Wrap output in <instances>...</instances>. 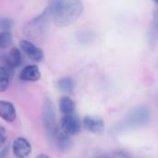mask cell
I'll use <instances>...</instances> for the list:
<instances>
[{
  "mask_svg": "<svg viewBox=\"0 0 158 158\" xmlns=\"http://www.w3.org/2000/svg\"><path fill=\"white\" fill-rule=\"evenodd\" d=\"M46 8L53 22L58 27H68L77 21L83 11L82 0H50Z\"/></svg>",
  "mask_w": 158,
  "mask_h": 158,
  "instance_id": "cell-1",
  "label": "cell"
},
{
  "mask_svg": "<svg viewBox=\"0 0 158 158\" xmlns=\"http://www.w3.org/2000/svg\"><path fill=\"white\" fill-rule=\"evenodd\" d=\"M53 140L55 142V144H56V148L58 150H60V151L69 150V147L72 144V142H71V139H70L69 135L64 133L59 129H57Z\"/></svg>",
  "mask_w": 158,
  "mask_h": 158,
  "instance_id": "cell-11",
  "label": "cell"
},
{
  "mask_svg": "<svg viewBox=\"0 0 158 158\" xmlns=\"http://www.w3.org/2000/svg\"><path fill=\"white\" fill-rule=\"evenodd\" d=\"M59 109L63 115L75 113V102L68 95L62 96L59 100Z\"/></svg>",
  "mask_w": 158,
  "mask_h": 158,
  "instance_id": "cell-13",
  "label": "cell"
},
{
  "mask_svg": "<svg viewBox=\"0 0 158 158\" xmlns=\"http://www.w3.org/2000/svg\"><path fill=\"white\" fill-rule=\"evenodd\" d=\"M12 44V34L9 31H2L0 32V49H6Z\"/></svg>",
  "mask_w": 158,
  "mask_h": 158,
  "instance_id": "cell-16",
  "label": "cell"
},
{
  "mask_svg": "<svg viewBox=\"0 0 158 158\" xmlns=\"http://www.w3.org/2000/svg\"><path fill=\"white\" fill-rule=\"evenodd\" d=\"M56 87L61 93L69 94H72V92L75 89V81L71 78L64 77L57 81Z\"/></svg>",
  "mask_w": 158,
  "mask_h": 158,
  "instance_id": "cell-14",
  "label": "cell"
},
{
  "mask_svg": "<svg viewBox=\"0 0 158 158\" xmlns=\"http://www.w3.org/2000/svg\"><path fill=\"white\" fill-rule=\"evenodd\" d=\"M150 113L145 107H138L133 109L126 118L125 125L129 128H136L146 124L149 121Z\"/></svg>",
  "mask_w": 158,
  "mask_h": 158,
  "instance_id": "cell-5",
  "label": "cell"
},
{
  "mask_svg": "<svg viewBox=\"0 0 158 158\" xmlns=\"http://www.w3.org/2000/svg\"><path fill=\"white\" fill-rule=\"evenodd\" d=\"M11 69L6 66L0 67V92L4 93L7 90L11 80Z\"/></svg>",
  "mask_w": 158,
  "mask_h": 158,
  "instance_id": "cell-15",
  "label": "cell"
},
{
  "mask_svg": "<svg viewBox=\"0 0 158 158\" xmlns=\"http://www.w3.org/2000/svg\"><path fill=\"white\" fill-rule=\"evenodd\" d=\"M13 26V20L9 18H1L0 19V27L2 31H8Z\"/></svg>",
  "mask_w": 158,
  "mask_h": 158,
  "instance_id": "cell-18",
  "label": "cell"
},
{
  "mask_svg": "<svg viewBox=\"0 0 158 158\" xmlns=\"http://www.w3.org/2000/svg\"><path fill=\"white\" fill-rule=\"evenodd\" d=\"M82 125L86 131L94 134L102 133L106 128L105 121L102 118L94 116H85L82 119Z\"/></svg>",
  "mask_w": 158,
  "mask_h": 158,
  "instance_id": "cell-8",
  "label": "cell"
},
{
  "mask_svg": "<svg viewBox=\"0 0 158 158\" xmlns=\"http://www.w3.org/2000/svg\"><path fill=\"white\" fill-rule=\"evenodd\" d=\"M153 2H154V3H155L156 5H157V6H158V0H153Z\"/></svg>",
  "mask_w": 158,
  "mask_h": 158,
  "instance_id": "cell-21",
  "label": "cell"
},
{
  "mask_svg": "<svg viewBox=\"0 0 158 158\" xmlns=\"http://www.w3.org/2000/svg\"><path fill=\"white\" fill-rule=\"evenodd\" d=\"M32 151V147L31 143L23 138L18 137L13 141L12 143V152L15 157L17 158H26L28 157Z\"/></svg>",
  "mask_w": 158,
  "mask_h": 158,
  "instance_id": "cell-7",
  "label": "cell"
},
{
  "mask_svg": "<svg viewBox=\"0 0 158 158\" xmlns=\"http://www.w3.org/2000/svg\"><path fill=\"white\" fill-rule=\"evenodd\" d=\"M0 118L6 122L12 123L17 118V111L14 105L8 101H0Z\"/></svg>",
  "mask_w": 158,
  "mask_h": 158,
  "instance_id": "cell-9",
  "label": "cell"
},
{
  "mask_svg": "<svg viewBox=\"0 0 158 158\" xmlns=\"http://www.w3.org/2000/svg\"><path fill=\"white\" fill-rule=\"evenodd\" d=\"M149 36L150 41L152 43H156L158 41V12H156L155 15V19L149 31Z\"/></svg>",
  "mask_w": 158,
  "mask_h": 158,
  "instance_id": "cell-17",
  "label": "cell"
},
{
  "mask_svg": "<svg viewBox=\"0 0 158 158\" xmlns=\"http://www.w3.org/2000/svg\"><path fill=\"white\" fill-rule=\"evenodd\" d=\"M41 78V71L36 65H28L23 68L19 79L24 81H37Z\"/></svg>",
  "mask_w": 158,
  "mask_h": 158,
  "instance_id": "cell-10",
  "label": "cell"
},
{
  "mask_svg": "<svg viewBox=\"0 0 158 158\" xmlns=\"http://www.w3.org/2000/svg\"><path fill=\"white\" fill-rule=\"evenodd\" d=\"M19 46L22 52L32 61L40 62L44 59V52L43 50L32 44L29 40H21L19 42Z\"/></svg>",
  "mask_w": 158,
  "mask_h": 158,
  "instance_id": "cell-6",
  "label": "cell"
},
{
  "mask_svg": "<svg viewBox=\"0 0 158 158\" xmlns=\"http://www.w3.org/2000/svg\"><path fill=\"white\" fill-rule=\"evenodd\" d=\"M5 62L6 64V67H8L9 69H15L20 66L21 55H20L19 50L16 47L12 48L6 56Z\"/></svg>",
  "mask_w": 158,
  "mask_h": 158,
  "instance_id": "cell-12",
  "label": "cell"
},
{
  "mask_svg": "<svg viewBox=\"0 0 158 158\" xmlns=\"http://www.w3.org/2000/svg\"><path fill=\"white\" fill-rule=\"evenodd\" d=\"M56 108L53 102L49 99H45L43 106V122L46 135L52 140L58 129L56 127Z\"/></svg>",
  "mask_w": 158,
  "mask_h": 158,
  "instance_id": "cell-3",
  "label": "cell"
},
{
  "mask_svg": "<svg viewBox=\"0 0 158 158\" xmlns=\"http://www.w3.org/2000/svg\"><path fill=\"white\" fill-rule=\"evenodd\" d=\"M50 21H53L52 16L49 10L45 8L42 14L33 18L25 24L23 28V33L31 40H41L45 37Z\"/></svg>",
  "mask_w": 158,
  "mask_h": 158,
  "instance_id": "cell-2",
  "label": "cell"
},
{
  "mask_svg": "<svg viewBox=\"0 0 158 158\" xmlns=\"http://www.w3.org/2000/svg\"><path fill=\"white\" fill-rule=\"evenodd\" d=\"M81 124L82 122L75 113L70 115H63L60 118L58 129L64 133L71 136L77 134L81 131Z\"/></svg>",
  "mask_w": 158,
  "mask_h": 158,
  "instance_id": "cell-4",
  "label": "cell"
},
{
  "mask_svg": "<svg viewBox=\"0 0 158 158\" xmlns=\"http://www.w3.org/2000/svg\"><path fill=\"white\" fill-rule=\"evenodd\" d=\"M36 158H50L47 155H45V154H40V155H38Z\"/></svg>",
  "mask_w": 158,
  "mask_h": 158,
  "instance_id": "cell-20",
  "label": "cell"
},
{
  "mask_svg": "<svg viewBox=\"0 0 158 158\" xmlns=\"http://www.w3.org/2000/svg\"><path fill=\"white\" fill-rule=\"evenodd\" d=\"M6 137H7V134H6L5 128L3 126H0V144L1 145H3L6 143Z\"/></svg>",
  "mask_w": 158,
  "mask_h": 158,
  "instance_id": "cell-19",
  "label": "cell"
}]
</instances>
